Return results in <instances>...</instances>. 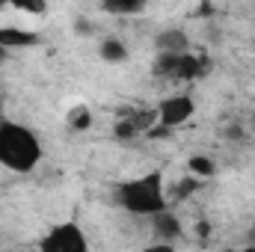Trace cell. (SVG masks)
Here are the masks:
<instances>
[{
	"label": "cell",
	"instance_id": "obj_22",
	"mask_svg": "<svg viewBox=\"0 0 255 252\" xmlns=\"http://www.w3.org/2000/svg\"><path fill=\"white\" fill-rule=\"evenodd\" d=\"M0 9H3V6H0Z\"/></svg>",
	"mask_w": 255,
	"mask_h": 252
},
{
	"label": "cell",
	"instance_id": "obj_20",
	"mask_svg": "<svg viewBox=\"0 0 255 252\" xmlns=\"http://www.w3.org/2000/svg\"><path fill=\"white\" fill-rule=\"evenodd\" d=\"M6 60H9V51H6V48H0V65L6 63Z\"/></svg>",
	"mask_w": 255,
	"mask_h": 252
},
{
	"label": "cell",
	"instance_id": "obj_4",
	"mask_svg": "<svg viewBox=\"0 0 255 252\" xmlns=\"http://www.w3.org/2000/svg\"><path fill=\"white\" fill-rule=\"evenodd\" d=\"M36 252H89V235L77 220H63L39 238Z\"/></svg>",
	"mask_w": 255,
	"mask_h": 252
},
{
	"label": "cell",
	"instance_id": "obj_21",
	"mask_svg": "<svg viewBox=\"0 0 255 252\" xmlns=\"http://www.w3.org/2000/svg\"><path fill=\"white\" fill-rule=\"evenodd\" d=\"M253 244H255V229H253Z\"/></svg>",
	"mask_w": 255,
	"mask_h": 252
},
{
	"label": "cell",
	"instance_id": "obj_11",
	"mask_svg": "<svg viewBox=\"0 0 255 252\" xmlns=\"http://www.w3.org/2000/svg\"><path fill=\"white\" fill-rule=\"evenodd\" d=\"M92 122H95V116H92L89 104H74V107L65 110V125L71 127V130H89Z\"/></svg>",
	"mask_w": 255,
	"mask_h": 252
},
{
	"label": "cell",
	"instance_id": "obj_17",
	"mask_svg": "<svg viewBox=\"0 0 255 252\" xmlns=\"http://www.w3.org/2000/svg\"><path fill=\"white\" fill-rule=\"evenodd\" d=\"M136 252H178V250H175V244L157 241V244H148V247H142V250H136Z\"/></svg>",
	"mask_w": 255,
	"mask_h": 252
},
{
	"label": "cell",
	"instance_id": "obj_1",
	"mask_svg": "<svg viewBox=\"0 0 255 252\" xmlns=\"http://www.w3.org/2000/svg\"><path fill=\"white\" fill-rule=\"evenodd\" d=\"M45 157V142L33 127L21 125L15 119H0V166L27 175L33 172Z\"/></svg>",
	"mask_w": 255,
	"mask_h": 252
},
{
	"label": "cell",
	"instance_id": "obj_18",
	"mask_svg": "<svg viewBox=\"0 0 255 252\" xmlns=\"http://www.w3.org/2000/svg\"><path fill=\"white\" fill-rule=\"evenodd\" d=\"M226 136H229L232 142H244V139H247L244 127H238V125H229V127H226Z\"/></svg>",
	"mask_w": 255,
	"mask_h": 252
},
{
	"label": "cell",
	"instance_id": "obj_10",
	"mask_svg": "<svg viewBox=\"0 0 255 252\" xmlns=\"http://www.w3.org/2000/svg\"><path fill=\"white\" fill-rule=\"evenodd\" d=\"M98 57H101L104 63L119 65V63L128 60V45L122 42V39H116V36H107V39L98 45Z\"/></svg>",
	"mask_w": 255,
	"mask_h": 252
},
{
	"label": "cell",
	"instance_id": "obj_12",
	"mask_svg": "<svg viewBox=\"0 0 255 252\" xmlns=\"http://www.w3.org/2000/svg\"><path fill=\"white\" fill-rule=\"evenodd\" d=\"M101 9L107 15H139L145 12V0H104Z\"/></svg>",
	"mask_w": 255,
	"mask_h": 252
},
{
	"label": "cell",
	"instance_id": "obj_13",
	"mask_svg": "<svg viewBox=\"0 0 255 252\" xmlns=\"http://www.w3.org/2000/svg\"><path fill=\"white\" fill-rule=\"evenodd\" d=\"M113 136H116V139H122V142H130L133 136H139V130L130 125L125 116H119V119L113 122Z\"/></svg>",
	"mask_w": 255,
	"mask_h": 252
},
{
	"label": "cell",
	"instance_id": "obj_8",
	"mask_svg": "<svg viewBox=\"0 0 255 252\" xmlns=\"http://www.w3.org/2000/svg\"><path fill=\"white\" fill-rule=\"evenodd\" d=\"M42 39L39 33L33 30H24V27H0V48L6 51H21V48H36Z\"/></svg>",
	"mask_w": 255,
	"mask_h": 252
},
{
	"label": "cell",
	"instance_id": "obj_6",
	"mask_svg": "<svg viewBox=\"0 0 255 252\" xmlns=\"http://www.w3.org/2000/svg\"><path fill=\"white\" fill-rule=\"evenodd\" d=\"M187 51H193V45L184 27H163L154 36V54H187Z\"/></svg>",
	"mask_w": 255,
	"mask_h": 252
},
{
	"label": "cell",
	"instance_id": "obj_9",
	"mask_svg": "<svg viewBox=\"0 0 255 252\" xmlns=\"http://www.w3.org/2000/svg\"><path fill=\"white\" fill-rule=\"evenodd\" d=\"M187 175L196 178V181H208L217 175V160L208 157V154H193L187 157Z\"/></svg>",
	"mask_w": 255,
	"mask_h": 252
},
{
	"label": "cell",
	"instance_id": "obj_15",
	"mask_svg": "<svg viewBox=\"0 0 255 252\" xmlns=\"http://www.w3.org/2000/svg\"><path fill=\"white\" fill-rule=\"evenodd\" d=\"M199 184H202V181H196V178H190V175H187V178L178 184V190H175V199H187L193 190H199Z\"/></svg>",
	"mask_w": 255,
	"mask_h": 252
},
{
	"label": "cell",
	"instance_id": "obj_19",
	"mask_svg": "<svg viewBox=\"0 0 255 252\" xmlns=\"http://www.w3.org/2000/svg\"><path fill=\"white\" fill-rule=\"evenodd\" d=\"M226 252H255V244H247V247H229Z\"/></svg>",
	"mask_w": 255,
	"mask_h": 252
},
{
	"label": "cell",
	"instance_id": "obj_14",
	"mask_svg": "<svg viewBox=\"0 0 255 252\" xmlns=\"http://www.w3.org/2000/svg\"><path fill=\"white\" fill-rule=\"evenodd\" d=\"M12 9H18L24 15H45L48 12V3H42V0H36V3H12Z\"/></svg>",
	"mask_w": 255,
	"mask_h": 252
},
{
	"label": "cell",
	"instance_id": "obj_3",
	"mask_svg": "<svg viewBox=\"0 0 255 252\" xmlns=\"http://www.w3.org/2000/svg\"><path fill=\"white\" fill-rule=\"evenodd\" d=\"M154 77H163V80H199V77H208L211 71V60L205 54H154V65H151Z\"/></svg>",
	"mask_w": 255,
	"mask_h": 252
},
{
	"label": "cell",
	"instance_id": "obj_7",
	"mask_svg": "<svg viewBox=\"0 0 255 252\" xmlns=\"http://www.w3.org/2000/svg\"><path fill=\"white\" fill-rule=\"evenodd\" d=\"M148 220H151V232H154L163 244H175V241L184 235V226H181V220L175 217L172 208H166V211H160V214H154V217H148Z\"/></svg>",
	"mask_w": 255,
	"mask_h": 252
},
{
	"label": "cell",
	"instance_id": "obj_2",
	"mask_svg": "<svg viewBox=\"0 0 255 252\" xmlns=\"http://www.w3.org/2000/svg\"><path fill=\"white\" fill-rule=\"evenodd\" d=\"M113 199L122 211L133 214V217H154L169 208V193H166L160 172H145V175H136V178L116 184Z\"/></svg>",
	"mask_w": 255,
	"mask_h": 252
},
{
	"label": "cell",
	"instance_id": "obj_16",
	"mask_svg": "<svg viewBox=\"0 0 255 252\" xmlns=\"http://www.w3.org/2000/svg\"><path fill=\"white\" fill-rule=\"evenodd\" d=\"M77 36H92L95 33V27H92V21L89 18H74V27H71Z\"/></svg>",
	"mask_w": 255,
	"mask_h": 252
},
{
	"label": "cell",
	"instance_id": "obj_5",
	"mask_svg": "<svg viewBox=\"0 0 255 252\" xmlns=\"http://www.w3.org/2000/svg\"><path fill=\"white\" fill-rule=\"evenodd\" d=\"M154 113H157L160 130H175V127L187 125L193 116H196V101H193V95H187V92L166 95V98L154 107Z\"/></svg>",
	"mask_w": 255,
	"mask_h": 252
}]
</instances>
